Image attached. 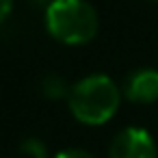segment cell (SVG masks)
I'll return each instance as SVG.
<instances>
[{"instance_id": "1", "label": "cell", "mask_w": 158, "mask_h": 158, "mask_svg": "<svg viewBox=\"0 0 158 158\" xmlns=\"http://www.w3.org/2000/svg\"><path fill=\"white\" fill-rule=\"evenodd\" d=\"M121 91L119 85L106 74H91L80 78L67 95L72 115L87 126L106 123L119 108Z\"/></svg>"}, {"instance_id": "2", "label": "cell", "mask_w": 158, "mask_h": 158, "mask_svg": "<svg viewBox=\"0 0 158 158\" xmlns=\"http://www.w3.org/2000/svg\"><path fill=\"white\" fill-rule=\"evenodd\" d=\"M48 33L67 46H80L95 37L98 13L87 0H50L46 7Z\"/></svg>"}, {"instance_id": "3", "label": "cell", "mask_w": 158, "mask_h": 158, "mask_svg": "<svg viewBox=\"0 0 158 158\" xmlns=\"http://www.w3.org/2000/svg\"><path fill=\"white\" fill-rule=\"evenodd\" d=\"M108 158H156V145L147 130L128 126L115 134L108 147Z\"/></svg>"}, {"instance_id": "4", "label": "cell", "mask_w": 158, "mask_h": 158, "mask_svg": "<svg viewBox=\"0 0 158 158\" xmlns=\"http://www.w3.org/2000/svg\"><path fill=\"white\" fill-rule=\"evenodd\" d=\"M126 100L136 104H152L158 100V69L154 67H139L130 72L121 87Z\"/></svg>"}, {"instance_id": "5", "label": "cell", "mask_w": 158, "mask_h": 158, "mask_svg": "<svg viewBox=\"0 0 158 158\" xmlns=\"http://www.w3.org/2000/svg\"><path fill=\"white\" fill-rule=\"evenodd\" d=\"M15 158H48V149L37 136H28L18 145Z\"/></svg>"}, {"instance_id": "6", "label": "cell", "mask_w": 158, "mask_h": 158, "mask_svg": "<svg viewBox=\"0 0 158 158\" xmlns=\"http://www.w3.org/2000/svg\"><path fill=\"white\" fill-rule=\"evenodd\" d=\"M65 91H67V87H65V82L59 76H48L44 80V93L48 98H61Z\"/></svg>"}, {"instance_id": "7", "label": "cell", "mask_w": 158, "mask_h": 158, "mask_svg": "<svg viewBox=\"0 0 158 158\" xmlns=\"http://www.w3.org/2000/svg\"><path fill=\"white\" fill-rule=\"evenodd\" d=\"M54 158H95V156H93V154H89L87 149L69 147V149H61L59 154H54Z\"/></svg>"}, {"instance_id": "8", "label": "cell", "mask_w": 158, "mask_h": 158, "mask_svg": "<svg viewBox=\"0 0 158 158\" xmlns=\"http://www.w3.org/2000/svg\"><path fill=\"white\" fill-rule=\"evenodd\" d=\"M13 7V0H2V9H0V20H7Z\"/></svg>"}]
</instances>
